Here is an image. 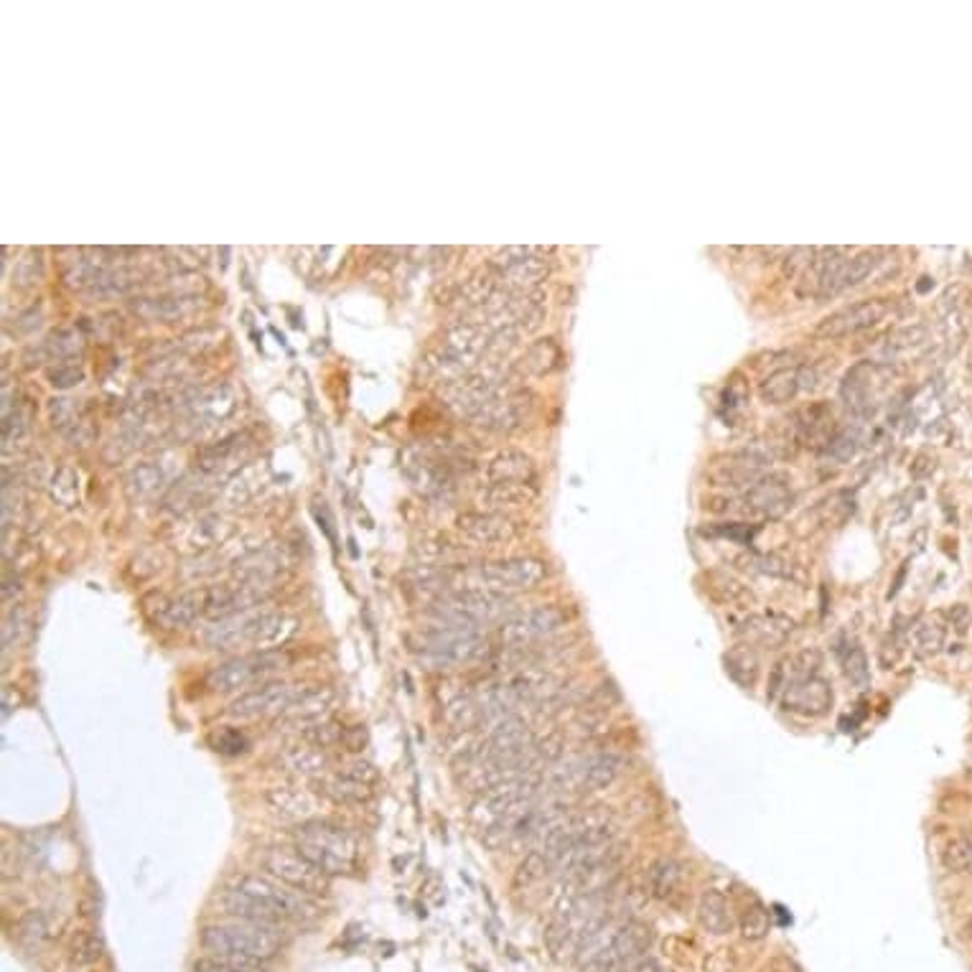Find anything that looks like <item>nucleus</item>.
Here are the masks:
<instances>
[{
	"label": "nucleus",
	"instance_id": "a19ab883",
	"mask_svg": "<svg viewBox=\"0 0 972 972\" xmlns=\"http://www.w3.org/2000/svg\"><path fill=\"white\" fill-rule=\"evenodd\" d=\"M879 250H863L859 255H853V258H847L845 268L841 272V282H837V290L859 286L861 280H865L873 272V268L879 265Z\"/></svg>",
	"mask_w": 972,
	"mask_h": 972
},
{
	"label": "nucleus",
	"instance_id": "5701e85b",
	"mask_svg": "<svg viewBox=\"0 0 972 972\" xmlns=\"http://www.w3.org/2000/svg\"><path fill=\"white\" fill-rule=\"evenodd\" d=\"M140 608H143L150 624L166 632L189 629V626H194L201 618L197 591H187L181 596H166L158 594V591H150L140 601Z\"/></svg>",
	"mask_w": 972,
	"mask_h": 972
},
{
	"label": "nucleus",
	"instance_id": "37998d69",
	"mask_svg": "<svg viewBox=\"0 0 972 972\" xmlns=\"http://www.w3.org/2000/svg\"><path fill=\"white\" fill-rule=\"evenodd\" d=\"M942 865L950 873L972 876V841H968V837H954V841L944 845Z\"/></svg>",
	"mask_w": 972,
	"mask_h": 972
},
{
	"label": "nucleus",
	"instance_id": "7c9ffc66",
	"mask_svg": "<svg viewBox=\"0 0 972 972\" xmlns=\"http://www.w3.org/2000/svg\"><path fill=\"white\" fill-rule=\"evenodd\" d=\"M815 373L807 367H792V369H776L762 383V400L768 405H784L797 397L802 390L812 387L807 377Z\"/></svg>",
	"mask_w": 972,
	"mask_h": 972
},
{
	"label": "nucleus",
	"instance_id": "09e8293b",
	"mask_svg": "<svg viewBox=\"0 0 972 972\" xmlns=\"http://www.w3.org/2000/svg\"><path fill=\"white\" fill-rule=\"evenodd\" d=\"M26 632H29V616H26L23 608H13L3 622V652L13 649Z\"/></svg>",
	"mask_w": 972,
	"mask_h": 972
},
{
	"label": "nucleus",
	"instance_id": "a878e982",
	"mask_svg": "<svg viewBox=\"0 0 972 972\" xmlns=\"http://www.w3.org/2000/svg\"><path fill=\"white\" fill-rule=\"evenodd\" d=\"M329 751L318 748L308 741L300 738L298 744H290L278 751L276 768L280 774L290 776V780H321L329 772Z\"/></svg>",
	"mask_w": 972,
	"mask_h": 972
},
{
	"label": "nucleus",
	"instance_id": "dca6fc26",
	"mask_svg": "<svg viewBox=\"0 0 972 972\" xmlns=\"http://www.w3.org/2000/svg\"><path fill=\"white\" fill-rule=\"evenodd\" d=\"M341 695L334 685H311L308 691L290 705L286 713H280L272 726L280 733H296L304 738L306 733L316 731L324 723L334 721V713L339 711Z\"/></svg>",
	"mask_w": 972,
	"mask_h": 972
},
{
	"label": "nucleus",
	"instance_id": "39448f33",
	"mask_svg": "<svg viewBox=\"0 0 972 972\" xmlns=\"http://www.w3.org/2000/svg\"><path fill=\"white\" fill-rule=\"evenodd\" d=\"M294 847L329 879L351 876L359 871L361 841L349 827H341L331 820H316V823L296 827Z\"/></svg>",
	"mask_w": 972,
	"mask_h": 972
},
{
	"label": "nucleus",
	"instance_id": "f03ea898",
	"mask_svg": "<svg viewBox=\"0 0 972 972\" xmlns=\"http://www.w3.org/2000/svg\"><path fill=\"white\" fill-rule=\"evenodd\" d=\"M300 632V622L286 612H255L207 622L199 632V642L205 649L215 652H272L288 644Z\"/></svg>",
	"mask_w": 972,
	"mask_h": 972
},
{
	"label": "nucleus",
	"instance_id": "49530a36",
	"mask_svg": "<svg viewBox=\"0 0 972 972\" xmlns=\"http://www.w3.org/2000/svg\"><path fill=\"white\" fill-rule=\"evenodd\" d=\"M768 926L772 924H768L766 909L758 906V904L746 909L744 916H741V934H744V940H748V942L764 940V936L768 934Z\"/></svg>",
	"mask_w": 972,
	"mask_h": 972
},
{
	"label": "nucleus",
	"instance_id": "4c0bfd02",
	"mask_svg": "<svg viewBox=\"0 0 972 972\" xmlns=\"http://www.w3.org/2000/svg\"><path fill=\"white\" fill-rule=\"evenodd\" d=\"M49 497L61 509L79 505V474L72 466H59L49 479Z\"/></svg>",
	"mask_w": 972,
	"mask_h": 972
},
{
	"label": "nucleus",
	"instance_id": "2eb2a0df",
	"mask_svg": "<svg viewBox=\"0 0 972 972\" xmlns=\"http://www.w3.org/2000/svg\"><path fill=\"white\" fill-rule=\"evenodd\" d=\"M624 758L614 751H598L565 762V768H553V784L563 792H601L608 790L624 774Z\"/></svg>",
	"mask_w": 972,
	"mask_h": 972
},
{
	"label": "nucleus",
	"instance_id": "2f4dec72",
	"mask_svg": "<svg viewBox=\"0 0 972 972\" xmlns=\"http://www.w3.org/2000/svg\"><path fill=\"white\" fill-rule=\"evenodd\" d=\"M486 474H489L492 484H525L533 486L535 482V464L533 458L519 454V450H505V454L494 456L489 468H486Z\"/></svg>",
	"mask_w": 972,
	"mask_h": 972
},
{
	"label": "nucleus",
	"instance_id": "4d7b16f0",
	"mask_svg": "<svg viewBox=\"0 0 972 972\" xmlns=\"http://www.w3.org/2000/svg\"><path fill=\"white\" fill-rule=\"evenodd\" d=\"M932 472H934V458H930V456H919L912 466V474L916 476V479H922V476L932 474Z\"/></svg>",
	"mask_w": 972,
	"mask_h": 972
},
{
	"label": "nucleus",
	"instance_id": "cd10ccee",
	"mask_svg": "<svg viewBox=\"0 0 972 972\" xmlns=\"http://www.w3.org/2000/svg\"><path fill=\"white\" fill-rule=\"evenodd\" d=\"M49 415H51V426H54L72 446L85 448L95 440L97 430L92 426L90 415H87L82 405H77V400H69V397H54V400L49 403Z\"/></svg>",
	"mask_w": 972,
	"mask_h": 972
},
{
	"label": "nucleus",
	"instance_id": "5fc2aeb1",
	"mask_svg": "<svg viewBox=\"0 0 972 972\" xmlns=\"http://www.w3.org/2000/svg\"><path fill=\"white\" fill-rule=\"evenodd\" d=\"M948 624L952 626L958 634H965L972 624V614L965 604H954L948 612Z\"/></svg>",
	"mask_w": 972,
	"mask_h": 972
},
{
	"label": "nucleus",
	"instance_id": "8fccbe9b",
	"mask_svg": "<svg viewBox=\"0 0 972 972\" xmlns=\"http://www.w3.org/2000/svg\"><path fill=\"white\" fill-rule=\"evenodd\" d=\"M194 972H262L260 965H250V962H235L222 958H199L194 962Z\"/></svg>",
	"mask_w": 972,
	"mask_h": 972
},
{
	"label": "nucleus",
	"instance_id": "79ce46f5",
	"mask_svg": "<svg viewBox=\"0 0 972 972\" xmlns=\"http://www.w3.org/2000/svg\"><path fill=\"white\" fill-rule=\"evenodd\" d=\"M561 359H563V355H561L558 344H555L553 339L535 341L527 351V367L533 369L535 375H547V373H553V369H558Z\"/></svg>",
	"mask_w": 972,
	"mask_h": 972
},
{
	"label": "nucleus",
	"instance_id": "1a4fd4ad",
	"mask_svg": "<svg viewBox=\"0 0 972 972\" xmlns=\"http://www.w3.org/2000/svg\"><path fill=\"white\" fill-rule=\"evenodd\" d=\"M288 665H290V657L282 649L245 652V655H235L225 662H219L217 667H211L205 683L211 693H219V695L240 693L245 687H258L262 683H270V680L278 677L282 670H288Z\"/></svg>",
	"mask_w": 972,
	"mask_h": 972
},
{
	"label": "nucleus",
	"instance_id": "9b49d317",
	"mask_svg": "<svg viewBox=\"0 0 972 972\" xmlns=\"http://www.w3.org/2000/svg\"><path fill=\"white\" fill-rule=\"evenodd\" d=\"M308 683H298V680H270L258 687H250L235 697L229 703L227 715L235 721H262L272 718L276 721L280 713H286L300 695L308 691Z\"/></svg>",
	"mask_w": 972,
	"mask_h": 972
},
{
	"label": "nucleus",
	"instance_id": "f8f14e48",
	"mask_svg": "<svg viewBox=\"0 0 972 972\" xmlns=\"http://www.w3.org/2000/svg\"><path fill=\"white\" fill-rule=\"evenodd\" d=\"M568 624L563 608L558 606H535L525 612H515L497 626V642L505 649H529L537 642L553 639Z\"/></svg>",
	"mask_w": 972,
	"mask_h": 972
},
{
	"label": "nucleus",
	"instance_id": "20e7f679",
	"mask_svg": "<svg viewBox=\"0 0 972 972\" xmlns=\"http://www.w3.org/2000/svg\"><path fill=\"white\" fill-rule=\"evenodd\" d=\"M410 649L430 670L479 665L492 657V644L482 629L454 624H430L410 639Z\"/></svg>",
	"mask_w": 972,
	"mask_h": 972
},
{
	"label": "nucleus",
	"instance_id": "4468645a",
	"mask_svg": "<svg viewBox=\"0 0 972 972\" xmlns=\"http://www.w3.org/2000/svg\"><path fill=\"white\" fill-rule=\"evenodd\" d=\"M316 792L326 802L337 807H359L375 797V786L379 784V772L369 762H349L339 768H329L321 780H316Z\"/></svg>",
	"mask_w": 972,
	"mask_h": 972
},
{
	"label": "nucleus",
	"instance_id": "c03bdc74",
	"mask_svg": "<svg viewBox=\"0 0 972 972\" xmlns=\"http://www.w3.org/2000/svg\"><path fill=\"white\" fill-rule=\"evenodd\" d=\"M843 673L845 677L851 680L855 687H865L871 683V667H869V657H865V652L859 647V644H847L845 655H843Z\"/></svg>",
	"mask_w": 972,
	"mask_h": 972
},
{
	"label": "nucleus",
	"instance_id": "7ed1b4c3",
	"mask_svg": "<svg viewBox=\"0 0 972 972\" xmlns=\"http://www.w3.org/2000/svg\"><path fill=\"white\" fill-rule=\"evenodd\" d=\"M543 797V774H525L479 792L468 807L472 823L482 830L486 843H497L509 825H515L529 807Z\"/></svg>",
	"mask_w": 972,
	"mask_h": 972
},
{
	"label": "nucleus",
	"instance_id": "bf43d9fd",
	"mask_svg": "<svg viewBox=\"0 0 972 972\" xmlns=\"http://www.w3.org/2000/svg\"><path fill=\"white\" fill-rule=\"evenodd\" d=\"M968 930L972 932V916H970V922H968Z\"/></svg>",
	"mask_w": 972,
	"mask_h": 972
},
{
	"label": "nucleus",
	"instance_id": "c9c22d12",
	"mask_svg": "<svg viewBox=\"0 0 972 972\" xmlns=\"http://www.w3.org/2000/svg\"><path fill=\"white\" fill-rule=\"evenodd\" d=\"M680 881H683V865H680L675 859H657L649 865L647 886L652 891V896L657 899L673 896L675 889L680 886Z\"/></svg>",
	"mask_w": 972,
	"mask_h": 972
},
{
	"label": "nucleus",
	"instance_id": "6ab92c4d",
	"mask_svg": "<svg viewBox=\"0 0 972 972\" xmlns=\"http://www.w3.org/2000/svg\"><path fill=\"white\" fill-rule=\"evenodd\" d=\"M268 810L286 825H308L324 820V797L316 790H306L300 784H278L262 794Z\"/></svg>",
	"mask_w": 972,
	"mask_h": 972
},
{
	"label": "nucleus",
	"instance_id": "4be33fe9",
	"mask_svg": "<svg viewBox=\"0 0 972 972\" xmlns=\"http://www.w3.org/2000/svg\"><path fill=\"white\" fill-rule=\"evenodd\" d=\"M889 311H891V304L886 298L861 300V304H853L847 308H841V311L825 316L823 321L815 326V337L820 339L851 337V334H859L881 324Z\"/></svg>",
	"mask_w": 972,
	"mask_h": 972
},
{
	"label": "nucleus",
	"instance_id": "603ef678",
	"mask_svg": "<svg viewBox=\"0 0 972 972\" xmlns=\"http://www.w3.org/2000/svg\"><path fill=\"white\" fill-rule=\"evenodd\" d=\"M49 379H51V385L59 387V390H67V387H75V385L82 383L85 373L79 367L67 365V361H65V365H57L54 369H51Z\"/></svg>",
	"mask_w": 972,
	"mask_h": 972
},
{
	"label": "nucleus",
	"instance_id": "9d476101",
	"mask_svg": "<svg viewBox=\"0 0 972 972\" xmlns=\"http://www.w3.org/2000/svg\"><path fill=\"white\" fill-rule=\"evenodd\" d=\"M489 347H492V331H486V326L458 324L454 329H448L444 341L430 351L428 369L436 377L456 383L458 377H464L468 367L479 361V357Z\"/></svg>",
	"mask_w": 972,
	"mask_h": 972
},
{
	"label": "nucleus",
	"instance_id": "6e6d98bb",
	"mask_svg": "<svg viewBox=\"0 0 972 972\" xmlns=\"http://www.w3.org/2000/svg\"><path fill=\"white\" fill-rule=\"evenodd\" d=\"M21 591H23L21 576H11V573H6V581H3V604H11V601L19 598Z\"/></svg>",
	"mask_w": 972,
	"mask_h": 972
},
{
	"label": "nucleus",
	"instance_id": "412c9836",
	"mask_svg": "<svg viewBox=\"0 0 972 972\" xmlns=\"http://www.w3.org/2000/svg\"><path fill=\"white\" fill-rule=\"evenodd\" d=\"M290 568V555L286 547L278 545H262L255 551H245L240 558L235 561L232 573L237 583L255 588H272L282 573Z\"/></svg>",
	"mask_w": 972,
	"mask_h": 972
},
{
	"label": "nucleus",
	"instance_id": "bb28decb",
	"mask_svg": "<svg viewBox=\"0 0 972 972\" xmlns=\"http://www.w3.org/2000/svg\"><path fill=\"white\" fill-rule=\"evenodd\" d=\"M764 474V458L751 454H731L721 456L711 464L708 482L713 486H726V489H738V486H754Z\"/></svg>",
	"mask_w": 972,
	"mask_h": 972
},
{
	"label": "nucleus",
	"instance_id": "f257e3e1",
	"mask_svg": "<svg viewBox=\"0 0 972 972\" xmlns=\"http://www.w3.org/2000/svg\"><path fill=\"white\" fill-rule=\"evenodd\" d=\"M222 906L229 916L240 919V922L270 926L306 922L318 912L311 896L270 879L268 873H242V876H237L225 889Z\"/></svg>",
	"mask_w": 972,
	"mask_h": 972
},
{
	"label": "nucleus",
	"instance_id": "473e14b6",
	"mask_svg": "<svg viewBox=\"0 0 972 972\" xmlns=\"http://www.w3.org/2000/svg\"><path fill=\"white\" fill-rule=\"evenodd\" d=\"M741 634L746 636L748 644H764V647H776V644H782L786 636L792 634V622L786 616H780V614L751 616L748 622L744 624V629H741Z\"/></svg>",
	"mask_w": 972,
	"mask_h": 972
},
{
	"label": "nucleus",
	"instance_id": "f704fd0d",
	"mask_svg": "<svg viewBox=\"0 0 972 972\" xmlns=\"http://www.w3.org/2000/svg\"><path fill=\"white\" fill-rule=\"evenodd\" d=\"M126 489H128V497L132 502H148V499L158 497V494L166 489L163 468L158 464H138L128 474Z\"/></svg>",
	"mask_w": 972,
	"mask_h": 972
},
{
	"label": "nucleus",
	"instance_id": "f3484780",
	"mask_svg": "<svg viewBox=\"0 0 972 972\" xmlns=\"http://www.w3.org/2000/svg\"><path fill=\"white\" fill-rule=\"evenodd\" d=\"M237 408V395L229 385L217 383L209 387H201L199 393H194L184 403V423L191 438L207 436V433L217 430V426L229 418Z\"/></svg>",
	"mask_w": 972,
	"mask_h": 972
},
{
	"label": "nucleus",
	"instance_id": "864d4df0",
	"mask_svg": "<svg viewBox=\"0 0 972 972\" xmlns=\"http://www.w3.org/2000/svg\"><path fill=\"white\" fill-rule=\"evenodd\" d=\"M77 349H79V339L75 337V334H69V331H59V334H54V337L47 341V351H49L51 357H57V359H65L69 355H75Z\"/></svg>",
	"mask_w": 972,
	"mask_h": 972
},
{
	"label": "nucleus",
	"instance_id": "ea45409f",
	"mask_svg": "<svg viewBox=\"0 0 972 972\" xmlns=\"http://www.w3.org/2000/svg\"><path fill=\"white\" fill-rule=\"evenodd\" d=\"M726 673L741 687H754L758 677V659L748 647H736L726 655Z\"/></svg>",
	"mask_w": 972,
	"mask_h": 972
},
{
	"label": "nucleus",
	"instance_id": "ddd939ff",
	"mask_svg": "<svg viewBox=\"0 0 972 972\" xmlns=\"http://www.w3.org/2000/svg\"><path fill=\"white\" fill-rule=\"evenodd\" d=\"M260 865L262 873H268L270 879L286 883V886L311 899L326 896L331 891V879L318 871L296 847H268L260 855Z\"/></svg>",
	"mask_w": 972,
	"mask_h": 972
},
{
	"label": "nucleus",
	"instance_id": "a18cd8bd",
	"mask_svg": "<svg viewBox=\"0 0 972 972\" xmlns=\"http://www.w3.org/2000/svg\"><path fill=\"white\" fill-rule=\"evenodd\" d=\"M69 954H72L77 965H92V962L100 960L102 954L100 936L95 932H77L72 940V948H69Z\"/></svg>",
	"mask_w": 972,
	"mask_h": 972
},
{
	"label": "nucleus",
	"instance_id": "3c124183",
	"mask_svg": "<svg viewBox=\"0 0 972 972\" xmlns=\"http://www.w3.org/2000/svg\"><path fill=\"white\" fill-rule=\"evenodd\" d=\"M926 326H906V329H899L889 337V349L891 351H904L919 347V344L926 341Z\"/></svg>",
	"mask_w": 972,
	"mask_h": 972
},
{
	"label": "nucleus",
	"instance_id": "0eeeda50",
	"mask_svg": "<svg viewBox=\"0 0 972 972\" xmlns=\"http://www.w3.org/2000/svg\"><path fill=\"white\" fill-rule=\"evenodd\" d=\"M547 578V563L540 558H505L479 565H464L448 576L450 591H492L515 594L537 588Z\"/></svg>",
	"mask_w": 972,
	"mask_h": 972
},
{
	"label": "nucleus",
	"instance_id": "6e6552de",
	"mask_svg": "<svg viewBox=\"0 0 972 972\" xmlns=\"http://www.w3.org/2000/svg\"><path fill=\"white\" fill-rule=\"evenodd\" d=\"M515 614V598L492 591H444L430 604L433 624H454L482 629L486 624L505 622Z\"/></svg>",
	"mask_w": 972,
	"mask_h": 972
},
{
	"label": "nucleus",
	"instance_id": "aec40b11",
	"mask_svg": "<svg viewBox=\"0 0 972 972\" xmlns=\"http://www.w3.org/2000/svg\"><path fill=\"white\" fill-rule=\"evenodd\" d=\"M489 268L502 282L512 286V290H529L547 278L551 262L545 260V250L540 247H505L489 262Z\"/></svg>",
	"mask_w": 972,
	"mask_h": 972
},
{
	"label": "nucleus",
	"instance_id": "423d86ee",
	"mask_svg": "<svg viewBox=\"0 0 972 972\" xmlns=\"http://www.w3.org/2000/svg\"><path fill=\"white\" fill-rule=\"evenodd\" d=\"M199 944L211 958L262 965V962L278 958L286 940H282L280 926L237 919V922L205 926L199 934Z\"/></svg>",
	"mask_w": 972,
	"mask_h": 972
},
{
	"label": "nucleus",
	"instance_id": "58836bf2",
	"mask_svg": "<svg viewBox=\"0 0 972 972\" xmlns=\"http://www.w3.org/2000/svg\"><path fill=\"white\" fill-rule=\"evenodd\" d=\"M535 489L533 486L525 484H489V489L482 492V502L492 507V512H497L499 507H519L527 505L529 499H533Z\"/></svg>",
	"mask_w": 972,
	"mask_h": 972
},
{
	"label": "nucleus",
	"instance_id": "393cba45",
	"mask_svg": "<svg viewBox=\"0 0 972 972\" xmlns=\"http://www.w3.org/2000/svg\"><path fill=\"white\" fill-rule=\"evenodd\" d=\"M456 525L458 533L476 545H505L517 537V525L502 512H464Z\"/></svg>",
	"mask_w": 972,
	"mask_h": 972
},
{
	"label": "nucleus",
	"instance_id": "72a5a7b5",
	"mask_svg": "<svg viewBox=\"0 0 972 972\" xmlns=\"http://www.w3.org/2000/svg\"><path fill=\"white\" fill-rule=\"evenodd\" d=\"M697 922L703 924V930H708L713 934H726L731 932L733 926V916H731V906L728 901L718 891L708 889L705 894L697 901Z\"/></svg>",
	"mask_w": 972,
	"mask_h": 972
},
{
	"label": "nucleus",
	"instance_id": "a211bd4d",
	"mask_svg": "<svg viewBox=\"0 0 972 972\" xmlns=\"http://www.w3.org/2000/svg\"><path fill=\"white\" fill-rule=\"evenodd\" d=\"M229 533H232V525H229L219 512L199 509V512H191L189 517L176 519L171 537H173V545L179 547L181 553L199 558V555H207L215 551V547L225 545Z\"/></svg>",
	"mask_w": 972,
	"mask_h": 972
},
{
	"label": "nucleus",
	"instance_id": "de8ad7c7",
	"mask_svg": "<svg viewBox=\"0 0 972 972\" xmlns=\"http://www.w3.org/2000/svg\"><path fill=\"white\" fill-rule=\"evenodd\" d=\"M211 746H215L219 754H245L247 748H250V741L242 731L237 728H219L215 736H211Z\"/></svg>",
	"mask_w": 972,
	"mask_h": 972
},
{
	"label": "nucleus",
	"instance_id": "c85d7f7f",
	"mask_svg": "<svg viewBox=\"0 0 972 972\" xmlns=\"http://www.w3.org/2000/svg\"><path fill=\"white\" fill-rule=\"evenodd\" d=\"M746 507L751 512H758V515H768V517H780L782 512H786L792 502V489L786 479L782 476H762L751 489L746 492Z\"/></svg>",
	"mask_w": 972,
	"mask_h": 972
},
{
	"label": "nucleus",
	"instance_id": "e433bc0d",
	"mask_svg": "<svg viewBox=\"0 0 972 972\" xmlns=\"http://www.w3.org/2000/svg\"><path fill=\"white\" fill-rule=\"evenodd\" d=\"M944 626L948 624H944L940 616L922 618V622L914 626L912 642H914V652L919 657L926 659V657L940 655L942 647H944V639H948V629H944Z\"/></svg>",
	"mask_w": 972,
	"mask_h": 972
},
{
	"label": "nucleus",
	"instance_id": "c756f323",
	"mask_svg": "<svg viewBox=\"0 0 972 972\" xmlns=\"http://www.w3.org/2000/svg\"><path fill=\"white\" fill-rule=\"evenodd\" d=\"M197 298L189 296H156V298H136L130 300V311L146 318V321H161V324H171L179 321V318L189 316L197 304H194Z\"/></svg>",
	"mask_w": 972,
	"mask_h": 972
},
{
	"label": "nucleus",
	"instance_id": "13d9d810",
	"mask_svg": "<svg viewBox=\"0 0 972 972\" xmlns=\"http://www.w3.org/2000/svg\"><path fill=\"white\" fill-rule=\"evenodd\" d=\"M626 972H662V968H659V962L657 960H649V958H642L639 962H634V965L626 970Z\"/></svg>",
	"mask_w": 972,
	"mask_h": 972
},
{
	"label": "nucleus",
	"instance_id": "b1692460",
	"mask_svg": "<svg viewBox=\"0 0 972 972\" xmlns=\"http://www.w3.org/2000/svg\"><path fill=\"white\" fill-rule=\"evenodd\" d=\"M835 703L833 685L820 675L794 677L782 687V708L802 718H823Z\"/></svg>",
	"mask_w": 972,
	"mask_h": 972
}]
</instances>
